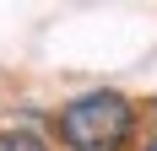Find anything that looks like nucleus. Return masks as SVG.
Returning a JSON list of instances; mask_svg holds the SVG:
<instances>
[{
	"mask_svg": "<svg viewBox=\"0 0 157 151\" xmlns=\"http://www.w3.org/2000/svg\"><path fill=\"white\" fill-rule=\"evenodd\" d=\"M54 140L65 151H130L136 140V103L114 87H87L54 113Z\"/></svg>",
	"mask_w": 157,
	"mask_h": 151,
	"instance_id": "obj_1",
	"label": "nucleus"
},
{
	"mask_svg": "<svg viewBox=\"0 0 157 151\" xmlns=\"http://www.w3.org/2000/svg\"><path fill=\"white\" fill-rule=\"evenodd\" d=\"M0 151H54V140L33 124H6L0 130Z\"/></svg>",
	"mask_w": 157,
	"mask_h": 151,
	"instance_id": "obj_2",
	"label": "nucleus"
},
{
	"mask_svg": "<svg viewBox=\"0 0 157 151\" xmlns=\"http://www.w3.org/2000/svg\"><path fill=\"white\" fill-rule=\"evenodd\" d=\"M141 151H157V135H146V140H141Z\"/></svg>",
	"mask_w": 157,
	"mask_h": 151,
	"instance_id": "obj_3",
	"label": "nucleus"
}]
</instances>
